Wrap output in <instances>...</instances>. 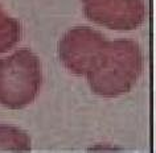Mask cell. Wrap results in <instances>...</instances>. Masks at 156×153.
Here are the masks:
<instances>
[{
  "instance_id": "6",
  "label": "cell",
  "mask_w": 156,
  "mask_h": 153,
  "mask_svg": "<svg viewBox=\"0 0 156 153\" xmlns=\"http://www.w3.org/2000/svg\"><path fill=\"white\" fill-rule=\"evenodd\" d=\"M21 24L0 7V54L12 49L21 40Z\"/></svg>"
},
{
  "instance_id": "1",
  "label": "cell",
  "mask_w": 156,
  "mask_h": 153,
  "mask_svg": "<svg viewBox=\"0 0 156 153\" xmlns=\"http://www.w3.org/2000/svg\"><path fill=\"white\" fill-rule=\"evenodd\" d=\"M143 70V54L134 40L108 41L94 69L87 74L93 92L115 98L130 92Z\"/></svg>"
},
{
  "instance_id": "5",
  "label": "cell",
  "mask_w": 156,
  "mask_h": 153,
  "mask_svg": "<svg viewBox=\"0 0 156 153\" xmlns=\"http://www.w3.org/2000/svg\"><path fill=\"white\" fill-rule=\"evenodd\" d=\"M32 141L27 132L17 127L0 124V152H29Z\"/></svg>"
},
{
  "instance_id": "4",
  "label": "cell",
  "mask_w": 156,
  "mask_h": 153,
  "mask_svg": "<svg viewBox=\"0 0 156 153\" xmlns=\"http://www.w3.org/2000/svg\"><path fill=\"white\" fill-rule=\"evenodd\" d=\"M83 12L90 21L114 30H132L146 17L143 0H83Z\"/></svg>"
},
{
  "instance_id": "2",
  "label": "cell",
  "mask_w": 156,
  "mask_h": 153,
  "mask_svg": "<svg viewBox=\"0 0 156 153\" xmlns=\"http://www.w3.org/2000/svg\"><path fill=\"white\" fill-rule=\"evenodd\" d=\"M42 85V68L30 49L23 48L0 60V104L21 110L36 99Z\"/></svg>"
},
{
  "instance_id": "3",
  "label": "cell",
  "mask_w": 156,
  "mask_h": 153,
  "mask_svg": "<svg viewBox=\"0 0 156 153\" xmlns=\"http://www.w3.org/2000/svg\"><path fill=\"white\" fill-rule=\"evenodd\" d=\"M108 40L98 30L81 25L69 29L58 42V57L74 75H85L94 69Z\"/></svg>"
}]
</instances>
